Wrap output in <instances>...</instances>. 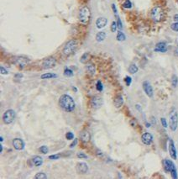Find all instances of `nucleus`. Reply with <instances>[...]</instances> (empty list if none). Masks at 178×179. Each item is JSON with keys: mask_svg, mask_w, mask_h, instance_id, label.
<instances>
[{"mask_svg": "<svg viewBox=\"0 0 178 179\" xmlns=\"http://www.w3.org/2000/svg\"><path fill=\"white\" fill-rule=\"evenodd\" d=\"M35 179H46L47 178V176H46L45 174L43 173V172H39L35 176Z\"/></svg>", "mask_w": 178, "mask_h": 179, "instance_id": "bb28decb", "label": "nucleus"}, {"mask_svg": "<svg viewBox=\"0 0 178 179\" xmlns=\"http://www.w3.org/2000/svg\"><path fill=\"white\" fill-rule=\"evenodd\" d=\"M56 64V60L54 57H48L45 59L43 62H42V67L44 69H50V68L54 67Z\"/></svg>", "mask_w": 178, "mask_h": 179, "instance_id": "6e6552de", "label": "nucleus"}, {"mask_svg": "<svg viewBox=\"0 0 178 179\" xmlns=\"http://www.w3.org/2000/svg\"><path fill=\"white\" fill-rule=\"evenodd\" d=\"M106 38V34L105 32H98L97 34V35H96V40L97 41H98V42H101V41H103L104 40V39Z\"/></svg>", "mask_w": 178, "mask_h": 179, "instance_id": "412c9836", "label": "nucleus"}, {"mask_svg": "<svg viewBox=\"0 0 178 179\" xmlns=\"http://www.w3.org/2000/svg\"><path fill=\"white\" fill-rule=\"evenodd\" d=\"M150 16H151V19H153L155 22H160V21L164 19V16H165L163 8L160 6L154 7L150 12Z\"/></svg>", "mask_w": 178, "mask_h": 179, "instance_id": "f03ea898", "label": "nucleus"}, {"mask_svg": "<svg viewBox=\"0 0 178 179\" xmlns=\"http://www.w3.org/2000/svg\"><path fill=\"white\" fill-rule=\"evenodd\" d=\"M129 71L131 74L136 73L138 71V67L136 65H134V64H132V65H130V67H129Z\"/></svg>", "mask_w": 178, "mask_h": 179, "instance_id": "b1692460", "label": "nucleus"}, {"mask_svg": "<svg viewBox=\"0 0 178 179\" xmlns=\"http://www.w3.org/2000/svg\"><path fill=\"white\" fill-rule=\"evenodd\" d=\"M102 104H103V99L100 96H95L93 97L91 100V105L93 109H99Z\"/></svg>", "mask_w": 178, "mask_h": 179, "instance_id": "9b49d317", "label": "nucleus"}, {"mask_svg": "<svg viewBox=\"0 0 178 179\" xmlns=\"http://www.w3.org/2000/svg\"><path fill=\"white\" fill-rule=\"evenodd\" d=\"M86 68L88 71V72H90L91 74H95L96 69H95V66L93 65V64H87L86 66Z\"/></svg>", "mask_w": 178, "mask_h": 179, "instance_id": "4be33fe9", "label": "nucleus"}, {"mask_svg": "<svg viewBox=\"0 0 178 179\" xmlns=\"http://www.w3.org/2000/svg\"><path fill=\"white\" fill-rule=\"evenodd\" d=\"M146 125H147L146 127H150V124H146Z\"/></svg>", "mask_w": 178, "mask_h": 179, "instance_id": "8fccbe9b", "label": "nucleus"}, {"mask_svg": "<svg viewBox=\"0 0 178 179\" xmlns=\"http://www.w3.org/2000/svg\"><path fill=\"white\" fill-rule=\"evenodd\" d=\"M77 169L78 172L82 173V174H85V173H87V170H88V166L85 162H79L77 165Z\"/></svg>", "mask_w": 178, "mask_h": 179, "instance_id": "2eb2a0df", "label": "nucleus"}, {"mask_svg": "<svg viewBox=\"0 0 178 179\" xmlns=\"http://www.w3.org/2000/svg\"><path fill=\"white\" fill-rule=\"evenodd\" d=\"M113 104L116 108H120L121 106L124 104V99H123V97L121 95L116 96L113 100Z\"/></svg>", "mask_w": 178, "mask_h": 179, "instance_id": "a211bd4d", "label": "nucleus"}, {"mask_svg": "<svg viewBox=\"0 0 178 179\" xmlns=\"http://www.w3.org/2000/svg\"><path fill=\"white\" fill-rule=\"evenodd\" d=\"M175 54H176V56L178 57V48H177V49L176 50V52H175Z\"/></svg>", "mask_w": 178, "mask_h": 179, "instance_id": "de8ad7c7", "label": "nucleus"}, {"mask_svg": "<svg viewBox=\"0 0 178 179\" xmlns=\"http://www.w3.org/2000/svg\"><path fill=\"white\" fill-rule=\"evenodd\" d=\"M90 17H91V12L87 7H82L81 9H80L78 18L80 22L82 24H87L89 22V20H90Z\"/></svg>", "mask_w": 178, "mask_h": 179, "instance_id": "7ed1b4c3", "label": "nucleus"}, {"mask_svg": "<svg viewBox=\"0 0 178 179\" xmlns=\"http://www.w3.org/2000/svg\"><path fill=\"white\" fill-rule=\"evenodd\" d=\"M117 28H118V24L115 22V21H113L111 24V31L112 32H115L117 30Z\"/></svg>", "mask_w": 178, "mask_h": 179, "instance_id": "7c9ffc66", "label": "nucleus"}, {"mask_svg": "<svg viewBox=\"0 0 178 179\" xmlns=\"http://www.w3.org/2000/svg\"><path fill=\"white\" fill-rule=\"evenodd\" d=\"M56 78V74H53V73H45L43 75H41L40 78L41 79H50V78Z\"/></svg>", "mask_w": 178, "mask_h": 179, "instance_id": "5701e85b", "label": "nucleus"}, {"mask_svg": "<svg viewBox=\"0 0 178 179\" xmlns=\"http://www.w3.org/2000/svg\"><path fill=\"white\" fill-rule=\"evenodd\" d=\"M141 140L142 142L146 145V146H150V145L153 141V136H152L151 134L148 133V132H145L141 136Z\"/></svg>", "mask_w": 178, "mask_h": 179, "instance_id": "4468645a", "label": "nucleus"}, {"mask_svg": "<svg viewBox=\"0 0 178 179\" xmlns=\"http://www.w3.org/2000/svg\"><path fill=\"white\" fill-rule=\"evenodd\" d=\"M177 82H178V79H177V76L176 75H174L172 76V86L176 88V85H177Z\"/></svg>", "mask_w": 178, "mask_h": 179, "instance_id": "473e14b6", "label": "nucleus"}, {"mask_svg": "<svg viewBox=\"0 0 178 179\" xmlns=\"http://www.w3.org/2000/svg\"><path fill=\"white\" fill-rule=\"evenodd\" d=\"M77 42L75 40H71L65 45L64 48H63V53L66 56L72 54L74 52V50L77 49Z\"/></svg>", "mask_w": 178, "mask_h": 179, "instance_id": "20e7f679", "label": "nucleus"}, {"mask_svg": "<svg viewBox=\"0 0 178 179\" xmlns=\"http://www.w3.org/2000/svg\"><path fill=\"white\" fill-rule=\"evenodd\" d=\"M171 28L172 30H174V31H178V22H176L174 24H172L171 25Z\"/></svg>", "mask_w": 178, "mask_h": 179, "instance_id": "72a5a7b5", "label": "nucleus"}, {"mask_svg": "<svg viewBox=\"0 0 178 179\" xmlns=\"http://www.w3.org/2000/svg\"><path fill=\"white\" fill-rule=\"evenodd\" d=\"M23 75L22 74H15L14 75V79H21Z\"/></svg>", "mask_w": 178, "mask_h": 179, "instance_id": "37998d69", "label": "nucleus"}, {"mask_svg": "<svg viewBox=\"0 0 178 179\" xmlns=\"http://www.w3.org/2000/svg\"><path fill=\"white\" fill-rule=\"evenodd\" d=\"M0 140H1V142H3V137H1V138H0Z\"/></svg>", "mask_w": 178, "mask_h": 179, "instance_id": "09e8293b", "label": "nucleus"}, {"mask_svg": "<svg viewBox=\"0 0 178 179\" xmlns=\"http://www.w3.org/2000/svg\"><path fill=\"white\" fill-rule=\"evenodd\" d=\"M117 40L118 41H124L125 40V35H124V33H122L121 31H119L118 33V35H117Z\"/></svg>", "mask_w": 178, "mask_h": 179, "instance_id": "393cba45", "label": "nucleus"}, {"mask_svg": "<svg viewBox=\"0 0 178 179\" xmlns=\"http://www.w3.org/2000/svg\"><path fill=\"white\" fill-rule=\"evenodd\" d=\"M12 145L13 146H14V148L17 151H22L24 148V140L20 138H15L13 140Z\"/></svg>", "mask_w": 178, "mask_h": 179, "instance_id": "9d476101", "label": "nucleus"}, {"mask_svg": "<svg viewBox=\"0 0 178 179\" xmlns=\"http://www.w3.org/2000/svg\"><path fill=\"white\" fill-rule=\"evenodd\" d=\"M80 138H81V140H82L83 142H88L89 140H91V134L90 132L87 131V130H83L81 135H80Z\"/></svg>", "mask_w": 178, "mask_h": 179, "instance_id": "f3484780", "label": "nucleus"}, {"mask_svg": "<svg viewBox=\"0 0 178 179\" xmlns=\"http://www.w3.org/2000/svg\"><path fill=\"white\" fill-rule=\"evenodd\" d=\"M77 144V139H75L74 141L70 145V147H71V148H73Z\"/></svg>", "mask_w": 178, "mask_h": 179, "instance_id": "79ce46f5", "label": "nucleus"}, {"mask_svg": "<svg viewBox=\"0 0 178 179\" xmlns=\"http://www.w3.org/2000/svg\"><path fill=\"white\" fill-rule=\"evenodd\" d=\"M160 121H161V124H162L163 127H165V128L167 127V123H166V119H165V118H161V119H160Z\"/></svg>", "mask_w": 178, "mask_h": 179, "instance_id": "58836bf2", "label": "nucleus"}, {"mask_svg": "<svg viewBox=\"0 0 178 179\" xmlns=\"http://www.w3.org/2000/svg\"><path fill=\"white\" fill-rule=\"evenodd\" d=\"M0 71H1V74H3V75H6V74L8 73V71H7L4 67H0Z\"/></svg>", "mask_w": 178, "mask_h": 179, "instance_id": "ea45409f", "label": "nucleus"}, {"mask_svg": "<svg viewBox=\"0 0 178 179\" xmlns=\"http://www.w3.org/2000/svg\"><path fill=\"white\" fill-rule=\"evenodd\" d=\"M124 80H125V83L127 84V86H129V85L131 84V82H132V79H131L130 76H126Z\"/></svg>", "mask_w": 178, "mask_h": 179, "instance_id": "e433bc0d", "label": "nucleus"}, {"mask_svg": "<svg viewBox=\"0 0 178 179\" xmlns=\"http://www.w3.org/2000/svg\"><path fill=\"white\" fill-rule=\"evenodd\" d=\"M88 58H89V55L88 53H84L82 57H81V60H80V62H81L82 63H86L87 61H88Z\"/></svg>", "mask_w": 178, "mask_h": 179, "instance_id": "a878e982", "label": "nucleus"}, {"mask_svg": "<svg viewBox=\"0 0 178 179\" xmlns=\"http://www.w3.org/2000/svg\"><path fill=\"white\" fill-rule=\"evenodd\" d=\"M15 65H17L18 67L24 68L25 66L29 63V59L24 57H15L14 58V61H13Z\"/></svg>", "mask_w": 178, "mask_h": 179, "instance_id": "1a4fd4ad", "label": "nucleus"}, {"mask_svg": "<svg viewBox=\"0 0 178 179\" xmlns=\"http://www.w3.org/2000/svg\"><path fill=\"white\" fill-rule=\"evenodd\" d=\"M117 24H118V28L119 29H122V23H121V21H120V19L118 18V22H117Z\"/></svg>", "mask_w": 178, "mask_h": 179, "instance_id": "a19ab883", "label": "nucleus"}, {"mask_svg": "<svg viewBox=\"0 0 178 179\" xmlns=\"http://www.w3.org/2000/svg\"><path fill=\"white\" fill-rule=\"evenodd\" d=\"M107 23H108L107 19L104 18V17H100V18H98L97 19L96 25L98 29H102V28H104L106 26Z\"/></svg>", "mask_w": 178, "mask_h": 179, "instance_id": "dca6fc26", "label": "nucleus"}, {"mask_svg": "<svg viewBox=\"0 0 178 179\" xmlns=\"http://www.w3.org/2000/svg\"><path fill=\"white\" fill-rule=\"evenodd\" d=\"M66 140H73L74 139V135H73V133H71V132H67L66 135Z\"/></svg>", "mask_w": 178, "mask_h": 179, "instance_id": "c756f323", "label": "nucleus"}, {"mask_svg": "<svg viewBox=\"0 0 178 179\" xmlns=\"http://www.w3.org/2000/svg\"><path fill=\"white\" fill-rule=\"evenodd\" d=\"M77 157H78V158H80V159H86V158H87V156L84 154V153H82V152L78 153Z\"/></svg>", "mask_w": 178, "mask_h": 179, "instance_id": "4c0bfd02", "label": "nucleus"}, {"mask_svg": "<svg viewBox=\"0 0 178 179\" xmlns=\"http://www.w3.org/2000/svg\"><path fill=\"white\" fill-rule=\"evenodd\" d=\"M97 91L103 90V85H102V83L100 81H98V82L97 83Z\"/></svg>", "mask_w": 178, "mask_h": 179, "instance_id": "c9c22d12", "label": "nucleus"}, {"mask_svg": "<svg viewBox=\"0 0 178 179\" xmlns=\"http://www.w3.org/2000/svg\"><path fill=\"white\" fill-rule=\"evenodd\" d=\"M40 151L41 153H43V154H47V153H48V148H47V146H41L40 148Z\"/></svg>", "mask_w": 178, "mask_h": 179, "instance_id": "2f4dec72", "label": "nucleus"}, {"mask_svg": "<svg viewBox=\"0 0 178 179\" xmlns=\"http://www.w3.org/2000/svg\"><path fill=\"white\" fill-rule=\"evenodd\" d=\"M174 19H175L176 22H178V14H176L174 16Z\"/></svg>", "mask_w": 178, "mask_h": 179, "instance_id": "a18cd8bd", "label": "nucleus"}, {"mask_svg": "<svg viewBox=\"0 0 178 179\" xmlns=\"http://www.w3.org/2000/svg\"><path fill=\"white\" fill-rule=\"evenodd\" d=\"M143 89L148 97L151 98L153 96V88H152V86L149 82L145 81V82L143 83Z\"/></svg>", "mask_w": 178, "mask_h": 179, "instance_id": "f8f14e48", "label": "nucleus"}, {"mask_svg": "<svg viewBox=\"0 0 178 179\" xmlns=\"http://www.w3.org/2000/svg\"><path fill=\"white\" fill-rule=\"evenodd\" d=\"M123 6L125 8H130L132 7V3L130 2V0H125L124 3H123Z\"/></svg>", "mask_w": 178, "mask_h": 179, "instance_id": "c85d7f7f", "label": "nucleus"}, {"mask_svg": "<svg viewBox=\"0 0 178 179\" xmlns=\"http://www.w3.org/2000/svg\"><path fill=\"white\" fill-rule=\"evenodd\" d=\"M64 75L66 76H68V78H70V76H73V71H71V69H69V68H66V69L64 70Z\"/></svg>", "mask_w": 178, "mask_h": 179, "instance_id": "cd10ccee", "label": "nucleus"}, {"mask_svg": "<svg viewBox=\"0 0 178 179\" xmlns=\"http://www.w3.org/2000/svg\"><path fill=\"white\" fill-rule=\"evenodd\" d=\"M59 104H60L61 108L64 109L66 112H72L76 107L73 99L68 94H64L60 98Z\"/></svg>", "mask_w": 178, "mask_h": 179, "instance_id": "f257e3e1", "label": "nucleus"}, {"mask_svg": "<svg viewBox=\"0 0 178 179\" xmlns=\"http://www.w3.org/2000/svg\"><path fill=\"white\" fill-rule=\"evenodd\" d=\"M61 157V155L60 154H56V155H52V156H50L49 158L50 160H57Z\"/></svg>", "mask_w": 178, "mask_h": 179, "instance_id": "f704fd0d", "label": "nucleus"}, {"mask_svg": "<svg viewBox=\"0 0 178 179\" xmlns=\"http://www.w3.org/2000/svg\"><path fill=\"white\" fill-rule=\"evenodd\" d=\"M32 162L35 167H40L43 164V159L39 156H35L32 158Z\"/></svg>", "mask_w": 178, "mask_h": 179, "instance_id": "aec40b11", "label": "nucleus"}, {"mask_svg": "<svg viewBox=\"0 0 178 179\" xmlns=\"http://www.w3.org/2000/svg\"><path fill=\"white\" fill-rule=\"evenodd\" d=\"M169 125H170V128L172 131H175L177 129L178 114L176 112V110L175 109H172V111L170 114V122H169Z\"/></svg>", "mask_w": 178, "mask_h": 179, "instance_id": "0eeeda50", "label": "nucleus"}, {"mask_svg": "<svg viewBox=\"0 0 178 179\" xmlns=\"http://www.w3.org/2000/svg\"><path fill=\"white\" fill-rule=\"evenodd\" d=\"M15 119V112L13 109H8L3 114V121L6 125H10Z\"/></svg>", "mask_w": 178, "mask_h": 179, "instance_id": "39448f33", "label": "nucleus"}, {"mask_svg": "<svg viewBox=\"0 0 178 179\" xmlns=\"http://www.w3.org/2000/svg\"><path fill=\"white\" fill-rule=\"evenodd\" d=\"M0 152H3V146H2V145H1V146H0Z\"/></svg>", "mask_w": 178, "mask_h": 179, "instance_id": "49530a36", "label": "nucleus"}, {"mask_svg": "<svg viewBox=\"0 0 178 179\" xmlns=\"http://www.w3.org/2000/svg\"><path fill=\"white\" fill-rule=\"evenodd\" d=\"M155 52H166V44L165 42H159V43L156 45Z\"/></svg>", "mask_w": 178, "mask_h": 179, "instance_id": "6ab92c4d", "label": "nucleus"}, {"mask_svg": "<svg viewBox=\"0 0 178 179\" xmlns=\"http://www.w3.org/2000/svg\"><path fill=\"white\" fill-rule=\"evenodd\" d=\"M169 153H170V156L172 159L176 160L177 155H176V150L174 145V141L172 140H169Z\"/></svg>", "mask_w": 178, "mask_h": 179, "instance_id": "ddd939ff", "label": "nucleus"}, {"mask_svg": "<svg viewBox=\"0 0 178 179\" xmlns=\"http://www.w3.org/2000/svg\"><path fill=\"white\" fill-rule=\"evenodd\" d=\"M164 167L165 170L166 172H170L171 174L172 178H177V174H176V169L175 167V164L172 162L170 160H165L164 161Z\"/></svg>", "mask_w": 178, "mask_h": 179, "instance_id": "423d86ee", "label": "nucleus"}, {"mask_svg": "<svg viewBox=\"0 0 178 179\" xmlns=\"http://www.w3.org/2000/svg\"><path fill=\"white\" fill-rule=\"evenodd\" d=\"M112 8H113V10L114 12V14H117V9H116V7H115V5H114V4H112Z\"/></svg>", "mask_w": 178, "mask_h": 179, "instance_id": "c03bdc74", "label": "nucleus"}]
</instances>
